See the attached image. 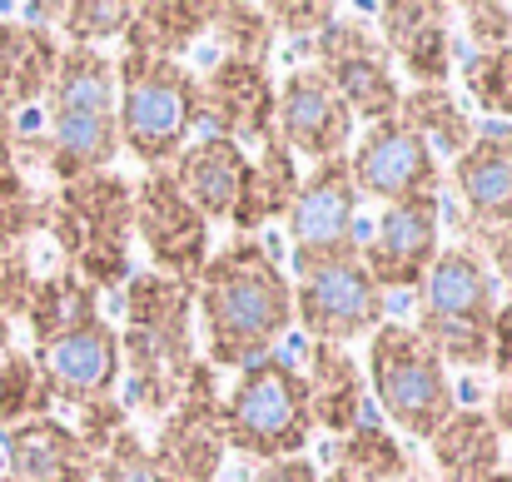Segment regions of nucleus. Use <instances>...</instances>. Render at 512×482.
I'll return each mask as SVG.
<instances>
[{
	"label": "nucleus",
	"mask_w": 512,
	"mask_h": 482,
	"mask_svg": "<svg viewBox=\"0 0 512 482\" xmlns=\"http://www.w3.org/2000/svg\"><path fill=\"white\" fill-rule=\"evenodd\" d=\"M194 309L204 323L209 368H244L279 348L294 323V284L269 244L234 239L194 279Z\"/></svg>",
	"instance_id": "f257e3e1"
},
{
	"label": "nucleus",
	"mask_w": 512,
	"mask_h": 482,
	"mask_svg": "<svg viewBox=\"0 0 512 482\" xmlns=\"http://www.w3.org/2000/svg\"><path fill=\"white\" fill-rule=\"evenodd\" d=\"M498 314V279L473 244L438 249L418 284V338L458 368H488V333Z\"/></svg>",
	"instance_id": "f03ea898"
},
{
	"label": "nucleus",
	"mask_w": 512,
	"mask_h": 482,
	"mask_svg": "<svg viewBox=\"0 0 512 482\" xmlns=\"http://www.w3.org/2000/svg\"><path fill=\"white\" fill-rule=\"evenodd\" d=\"M219 438H224V453H244L259 463L299 458L314 438L299 368L279 353L244 363L229 398H219Z\"/></svg>",
	"instance_id": "7ed1b4c3"
},
{
	"label": "nucleus",
	"mask_w": 512,
	"mask_h": 482,
	"mask_svg": "<svg viewBox=\"0 0 512 482\" xmlns=\"http://www.w3.org/2000/svg\"><path fill=\"white\" fill-rule=\"evenodd\" d=\"M115 130L120 145L150 169L174 164V155L199 130V85L179 60H115Z\"/></svg>",
	"instance_id": "20e7f679"
},
{
	"label": "nucleus",
	"mask_w": 512,
	"mask_h": 482,
	"mask_svg": "<svg viewBox=\"0 0 512 482\" xmlns=\"http://www.w3.org/2000/svg\"><path fill=\"white\" fill-rule=\"evenodd\" d=\"M368 383L378 418H388L408 438H433L458 408L448 363L408 323L383 319V328L368 333Z\"/></svg>",
	"instance_id": "39448f33"
},
{
	"label": "nucleus",
	"mask_w": 512,
	"mask_h": 482,
	"mask_svg": "<svg viewBox=\"0 0 512 482\" xmlns=\"http://www.w3.org/2000/svg\"><path fill=\"white\" fill-rule=\"evenodd\" d=\"M130 229H135V199L130 184L115 174H90L60 189L55 204V234L65 254L80 264L85 284H125L130 279Z\"/></svg>",
	"instance_id": "423d86ee"
},
{
	"label": "nucleus",
	"mask_w": 512,
	"mask_h": 482,
	"mask_svg": "<svg viewBox=\"0 0 512 482\" xmlns=\"http://www.w3.org/2000/svg\"><path fill=\"white\" fill-rule=\"evenodd\" d=\"M294 269H314L329 259H353L363 249V219H358V189L348 179V160H324L299 179V194L284 214Z\"/></svg>",
	"instance_id": "0eeeda50"
},
{
	"label": "nucleus",
	"mask_w": 512,
	"mask_h": 482,
	"mask_svg": "<svg viewBox=\"0 0 512 482\" xmlns=\"http://www.w3.org/2000/svg\"><path fill=\"white\" fill-rule=\"evenodd\" d=\"M383 289L373 284V274L363 269V259H329L299 274L294 284V323L314 338V343H334L348 348L353 338H368L373 328H383Z\"/></svg>",
	"instance_id": "6e6552de"
},
{
	"label": "nucleus",
	"mask_w": 512,
	"mask_h": 482,
	"mask_svg": "<svg viewBox=\"0 0 512 482\" xmlns=\"http://www.w3.org/2000/svg\"><path fill=\"white\" fill-rule=\"evenodd\" d=\"M438 234H443V204H438V189L433 194H413V199H398V204H383V214L373 219V229L363 234V269L373 274V284L388 294H403V289H418L423 274L433 269L438 259Z\"/></svg>",
	"instance_id": "1a4fd4ad"
},
{
	"label": "nucleus",
	"mask_w": 512,
	"mask_h": 482,
	"mask_svg": "<svg viewBox=\"0 0 512 482\" xmlns=\"http://www.w3.org/2000/svg\"><path fill=\"white\" fill-rule=\"evenodd\" d=\"M155 468L165 482H214L224 468V438H219V393L214 368L194 363L170 418L160 423V438L150 448Z\"/></svg>",
	"instance_id": "9d476101"
},
{
	"label": "nucleus",
	"mask_w": 512,
	"mask_h": 482,
	"mask_svg": "<svg viewBox=\"0 0 512 482\" xmlns=\"http://www.w3.org/2000/svg\"><path fill=\"white\" fill-rule=\"evenodd\" d=\"M130 199H135V234L145 239L155 274L194 284L199 269L209 264V219L179 194L170 169H155Z\"/></svg>",
	"instance_id": "9b49d317"
},
{
	"label": "nucleus",
	"mask_w": 512,
	"mask_h": 482,
	"mask_svg": "<svg viewBox=\"0 0 512 482\" xmlns=\"http://www.w3.org/2000/svg\"><path fill=\"white\" fill-rule=\"evenodd\" d=\"M274 140L299 160H339L343 145L353 140V115L334 95L329 75L319 65L289 70L284 85L274 90Z\"/></svg>",
	"instance_id": "f8f14e48"
},
{
	"label": "nucleus",
	"mask_w": 512,
	"mask_h": 482,
	"mask_svg": "<svg viewBox=\"0 0 512 482\" xmlns=\"http://www.w3.org/2000/svg\"><path fill=\"white\" fill-rule=\"evenodd\" d=\"M30 358H35V368H40L50 398H60V403H70V408H90V403L115 398L120 373H125V368H120V333L105 319L40 343Z\"/></svg>",
	"instance_id": "ddd939ff"
},
{
	"label": "nucleus",
	"mask_w": 512,
	"mask_h": 482,
	"mask_svg": "<svg viewBox=\"0 0 512 482\" xmlns=\"http://www.w3.org/2000/svg\"><path fill=\"white\" fill-rule=\"evenodd\" d=\"M199 85V135H224L234 145L274 140V85L264 65L249 60H214L209 75H194Z\"/></svg>",
	"instance_id": "4468645a"
},
{
	"label": "nucleus",
	"mask_w": 512,
	"mask_h": 482,
	"mask_svg": "<svg viewBox=\"0 0 512 482\" xmlns=\"http://www.w3.org/2000/svg\"><path fill=\"white\" fill-rule=\"evenodd\" d=\"M348 179H353L358 194H368L378 204H398V199H413V194H433L438 189V160L428 155V145L408 125L378 120L353 145Z\"/></svg>",
	"instance_id": "2eb2a0df"
},
{
	"label": "nucleus",
	"mask_w": 512,
	"mask_h": 482,
	"mask_svg": "<svg viewBox=\"0 0 512 482\" xmlns=\"http://www.w3.org/2000/svg\"><path fill=\"white\" fill-rule=\"evenodd\" d=\"M453 5H383L378 10V45L413 75V90H448L453 80Z\"/></svg>",
	"instance_id": "dca6fc26"
},
{
	"label": "nucleus",
	"mask_w": 512,
	"mask_h": 482,
	"mask_svg": "<svg viewBox=\"0 0 512 482\" xmlns=\"http://www.w3.org/2000/svg\"><path fill=\"white\" fill-rule=\"evenodd\" d=\"M453 189L473 219V234L512 224V130L488 125L453 160Z\"/></svg>",
	"instance_id": "f3484780"
},
{
	"label": "nucleus",
	"mask_w": 512,
	"mask_h": 482,
	"mask_svg": "<svg viewBox=\"0 0 512 482\" xmlns=\"http://www.w3.org/2000/svg\"><path fill=\"white\" fill-rule=\"evenodd\" d=\"M5 448V478L15 482H90L95 478V453L80 443L75 428L55 418L15 423L0 438Z\"/></svg>",
	"instance_id": "a211bd4d"
},
{
	"label": "nucleus",
	"mask_w": 512,
	"mask_h": 482,
	"mask_svg": "<svg viewBox=\"0 0 512 482\" xmlns=\"http://www.w3.org/2000/svg\"><path fill=\"white\" fill-rule=\"evenodd\" d=\"M174 184L179 194L204 214V219H229L249 174V155L244 145L224 140V135H194L179 155H174Z\"/></svg>",
	"instance_id": "6ab92c4d"
},
{
	"label": "nucleus",
	"mask_w": 512,
	"mask_h": 482,
	"mask_svg": "<svg viewBox=\"0 0 512 482\" xmlns=\"http://www.w3.org/2000/svg\"><path fill=\"white\" fill-rule=\"evenodd\" d=\"M304 398H309V418L314 428H329L334 438H343L363 413H368V398H363V373L353 363L348 348L334 343H304Z\"/></svg>",
	"instance_id": "aec40b11"
},
{
	"label": "nucleus",
	"mask_w": 512,
	"mask_h": 482,
	"mask_svg": "<svg viewBox=\"0 0 512 482\" xmlns=\"http://www.w3.org/2000/svg\"><path fill=\"white\" fill-rule=\"evenodd\" d=\"M50 145H45V164L60 184L90 179L120 150V130L115 115H95V110H50Z\"/></svg>",
	"instance_id": "412c9836"
},
{
	"label": "nucleus",
	"mask_w": 512,
	"mask_h": 482,
	"mask_svg": "<svg viewBox=\"0 0 512 482\" xmlns=\"http://www.w3.org/2000/svg\"><path fill=\"white\" fill-rule=\"evenodd\" d=\"M428 453L443 482H488L503 473V438L483 408H453V418L428 438Z\"/></svg>",
	"instance_id": "4be33fe9"
},
{
	"label": "nucleus",
	"mask_w": 512,
	"mask_h": 482,
	"mask_svg": "<svg viewBox=\"0 0 512 482\" xmlns=\"http://www.w3.org/2000/svg\"><path fill=\"white\" fill-rule=\"evenodd\" d=\"M55 40L45 25H10L0 20V115L15 105H35L55 75Z\"/></svg>",
	"instance_id": "5701e85b"
},
{
	"label": "nucleus",
	"mask_w": 512,
	"mask_h": 482,
	"mask_svg": "<svg viewBox=\"0 0 512 482\" xmlns=\"http://www.w3.org/2000/svg\"><path fill=\"white\" fill-rule=\"evenodd\" d=\"M299 179L304 174H299L294 155L279 140H264V155L249 160V174H244V189H239V204H234L229 224L239 234H249V229H259L269 219H284L294 194H299Z\"/></svg>",
	"instance_id": "b1692460"
},
{
	"label": "nucleus",
	"mask_w": 512,
	"mask_h": 482,
	"mask_svg": "<svg viewBox=\"0 0 512 482\" xmlns=\"http://www.w3.org/2000/svg\"><path fill=\"white\" fill-rule=\"evenodd\" d=\"M209 25H214V5H135L120 40L130 45L125 55L179 60L184 45H194Z\"/></svg>",
	"instance_id": "393cba45"
},
{
	"label": "nucleus",
	"mask_w": 512,
	"mask_h": 482,
	"mask_svg": "<svg viewBox=\"0 0 512 482\" xmlns=\"http://www.w3.org/2000/svg\"><path fill=\"white\" fill-rule=\"evenodd\" d=\"M50 110H95V115H115V60L105 50H85L70 45L55 60L50 90H45Z\"/></svg>",
	"instance_id": "a878e982"
},
{
	"label": "nucleus",
	"mask_w": 512,
	"mask_h": 482,
	"mask_svg": "<svg viewBox=\"0 0 512 482\" xmlns=\"http://www.w3.org/2000/svg\"><path fill=\"white\" fill-rule=\"evenodd\" d=\"M398 125H408L423 145H428V155L438 160V155H463L468 145H473V120H468V110H463V100L453 95V90H408L403 100H398V115H393Z\"/></svg>",
	"instance_id": "bb28decb"
},
{
	"label": "nucleus",
	"mask_w": 512,
	"mask_h": 482,
	"mask_svg": "<svg viewBox=\"0 0 512 482\" xmlns=\"http://www.w3.org/2000/svg\"><path fill=\"white\" fill-rule=\"evenodd\" d=\"M25 319H30L35 343H50V338H60V333H75V328L100 319V314H95V289H90L85 279H75V274H50V279H40V284L30 289Z\"/></svg>",
	"instance_id": "cd10ccee"
},
{
	"label": "nucleus",
	"mask_w": 512,
	"mask_h": 482,
	"mask_svg": "<svg viewBox=\"0 0 512 482\" xmlns=\"http://www.w3.org/2000/svg\"><path fill=\"white\" fill-rule=\"evenodd\" d=\"M334 463L358 482H398L408 478V453L398 448V438L388 433V423L368 408L339 443H334Z\"/></svg>",
	"instance_id": "c85d7f7f"
},
{
	"label": "nucleus",
	"mask_w": 512,
	"mask_h": 482,
	"mask_svg": "<svg viewBox=\"0 0 512 482\" xmlns=\"http://www.w3.org/2000/svg\"><path fill=\"white\" fill-rule=\"evenodd\" d=\"M50 403H55V398H50V388H45L35 358L20 353V348H10V353L0 358V423L15 428V423L50 418Z\"/></svg>",
	"instance_id": "c756f323"
},
{
	"label": "nucleus",
	"mask_w": 512,
	"mask_h": 482,
	"mask_svg": "<svg viewBox=\"0 0 512 482\" xmlns=\"http://www.w3.org/2000/svg\"><path fill=\"white\" fill-rule=\"evenodd\" d=\"M463 90L478 110L512 120V45L503 50H473L463 65Z\"/></svg>",
	"instance_id": "7c9ffc66"
},
{
	"label": "nucleus",
	"mask_w": 512,
	"mask_h": 482,
	"mask_svg": "<svg viewBox=\"0 0 512 482\" xmlns=\"http://www.w3.org/2000/svg\"><path fill=\"white\" fill-rule=\"evenodd\" d=\"M209 30L224 40L229 60H249V65H264L269 40H274L269 10H259V5H214V25Z\"/></svg>",
	"instance_id": "2f4dec72"
},
{
	"label": "nucleus",
	"mask_w": 512,
	"mask_h": 482,
	"mask_svg": "<svg viewBox=\"0 0 512 482\" xmlns=\"http://www.w3.org/2000/svg\"><path fill=\"white\" fill-rule=\"evenodd\" d=\"M135 5L125 0H75V5H60V30L85 45V50H100L105 40H120L125 25H130Z\"/></svg>",
	"instance_id": "473e14b6"
},
{
	"label": "nucleus",
	"mask_w": 512,
	"mask_h": 482,
	"mask_svg": "<svg viewBox=\"0 0 512 482\" xmlns=\"http://www.w3.org/2000/svg\"><path fill=\"white\" fill-rule=\"evenodd\" d=\"M100 482H165L160 478V468H155V458H150V448H145V438L135 433V428H125L105 453H100Z\"/></svg>",
	"instance_id": "72a5a7b5"
},
{
	"label": "nucleus",
	"mask_w": 512,
	"mask_h": 482,
	"mask_svg": "<svg viewBox=\"0 0 512 482\" xmlns=\"http://www.w3.org/2000/svg\"><path fill=\"white\" fill-rule=\"evenodd\" d=\"M463 35L473 40V50H503V45H512V5H498V0L463 5Z\"/></svg>",
	"instance_id": "f704fd0d"
},
{
	"label": "nucleus",
	"mask_w": 512,
	"mask_h": 482,
	"mask_svg": "<svg viewBox=\"0 0 512 482\" xmlns=\"http://www.w3.org/2000/svg\"><path fill=\"white\" fill-rule=\"evenodd\" d=\"M339 15V5H269V25L289 30V35H319L329 20Z\"/></svg>",
	"instance_id": "c9c22d12"
},
{
	"label": "nucleus",
	"mask_w": 512,
	"mask_h": 482,
	"mask_svg": "<svg viewBox=\"0 0 512 482\" xmlns=\"http://www.w3.org/2000/svg\"><path fill=\"white\" fill-rule=\"evenodd\" d=\"M478 254L488 249V269H493V279H503V289H508V304H512V224L508 229H488V234H473L468 239Z\"/></svg>",
	"instance_id": "e433bc0d"
},
{
	"label": "nucleus",
	"mask_w": 512,
	"mask_h": 482,
	"mask_svg": "<svg viewBox=\"0 0 512 482\" xmlns=\"http://www.w3.org/2000/svg\"><path fill=\"white\" fill-rule=\"evenodd\" d=\"M319 463H309L304 453L299 458H274V463H259L249 482H319Z\"/></svg>",
	"instance_id": "4c0bfd02"
},
{
	"label": "nucleus",
	"mask_w": 512,
	"mask_h": 482,
	"mask_svg": "<svg viewBox=\"0 0 512 482\" xmlns=\"http://www.w3.org/2000/svg\"><path fill=\"white\" fill-rule=\"evenodd\" d=\"M488 363L512 383V304H498L493 333H488Z\"/></svg>",
	"instance_id": "58836bf2"
},
{
	"label": "nucleus",
	"mask_w": 512,
	"mask_h": 482,
	"mask_svg": "<svg viewBox=\"0 0 512 482\" xmlns=\"http://www.w3.org/2000/svg\"><path fill=\"white\" fill-rule=\"evenodd\" d=\"M493 428H498V438H512V383H503L498 393H493Z\"/></svg>",
	"instance_id": "ea45409f"
},
{
	"label": "nucleus",
	"mask_w": 512,
	"mask_h": 482,
	"mask_svg": "<svg viewBox=\"0 0 512 482\" xmlns=\"http://www.w3.org/2000/svg\"><path fill=\"white\" fill-rule=\"evenodd\" d=\"M319 482H358V478H353V473H343V468H334V473H324Z\"/></svg>",
	"instance_id": "a19ab883"
},
{
	"label": "nucleus",
	"mask_w": 512,
	"mask_h": 482,
	"mask_svg": "<svg viewBox=\"0 0 512 482\" xmlns=\"http://www.w3.org/2000/svg\"><path fill=\"white\" fill-rule=\"evenodd\" d=\"M488 482H512V473H508V468H503V473H493V478H488Z\"/></svg>",
	"instance_id": "79ce46f5"
},
{
	"label": "nucleus",
	"mask_w": 512,
	"mask_h": 482,
	"mask_svg": "<svg viewBox=\"0 0 512 482\" xmlns=\"http://www.w3.org/2000/svg\"><path fill=\"white\" fill-rule=\"evenodd\" d=\"M0 20H5V10H0Z\"/></svg>",
	"instance_id": "37998d69"
}]
</instances>
